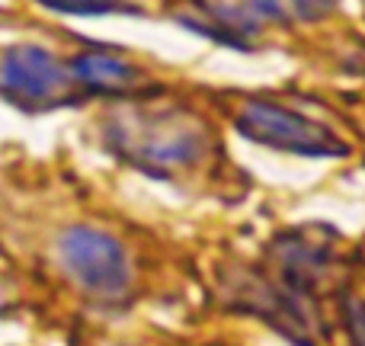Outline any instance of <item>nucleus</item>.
<instances>
[{"label": "nucleus", "instance_id": "f257e3e1", "mask_svg": "<svg viewBox=\"0 0 365 346\" xmlns=\"http://www.w3.org/2000/svg\"><path fill=\"white\" fill-rule=\"evenodd\" d=\"M237 128L247 138L259 141L269 148H282V151L295 154H340L343 145L336 141L334 132L321 126V122L308 119V116L285 109L272 100H250L240 103L237 109Z\"/></svg>", "mask_w": 365, "mask_h": 346}, {"label": "nucleus", "instance_id": "f03ea898", "mask_svg": "<svg viewBox=\"0 0 365 346\" xmlns=\"http://www.w3.org/2000/svg\"><path fill=\"white\" fill-rule=\"evenodd\" d=\"M61 260L71 276L96 295H119L128 285V260L119 240L93 228H74L61 240Z\"/></svg>", "mask_w": 365, "mask_h": 346}, {"label": "nucleus", "instance_id": "7ed1b4c3", "mask_svg": "<svg viewBox=\"0 0 365 346\" xmlns=\"http://www.w3.org/2000/svg\"><path fill=\"white\" fill-rule=\"evenodd\" d=\"M125 145L141 164L154 167H189L202 158L205 138L189 119L177 116H160V119H138V126L125 128Z\"/></svg>", "mask_w": 365, "mask_h": 346}, {"label": "nucleus", "instance_id": "20e7f679", "mask_svg": "<svg viewBox=\"0 0 365 346\" xmlns=\"http://www.w3.org/2000/svg\"><path fill=\"white\" fill-rule=\"evenodd\" d=\"M4 87L26 106H55L64 96V71L48 51L26 45L6 55Z\"/></svg>", "mask_w": 365, "mask_h": 346}, {"label": "nucleus", "instance_id": "39448f33", "mask_svg": "<svg viewBox=\"0 0 365 346\" xmlns=\"http://www.w3.org/2000/svg\"><path fill=\"white\" fill-rule=\"evenodd\" d=\"M74 74L96 90H122L135 81V68L113 55H81L74 61Z\"/></svg>", "mask_w": 365, "mask_h": 346}, {"label": "nucleus", "instance_id": "423d86ee", "mask_svg": "<svg viewBox=\"0 0 365 346\" xmlns=\"http://www.w3.org/2000/svg\"><path fill=\"white\" fill-rule=\"evenodd\" d=\"M250 6L259 16L292 23V19H317L334 6V0H250Z\"/></svg>", "mask_w": 365, "mask_h": 346}, {"label": "nucleus", "instance_id": "0eeeda50", "mask_svg": "<svg viewBox=\"0 0 365 346\" xmlns=\"http://www.w3.org/2000/svg\"><path fill=\"white\" fill-rule=\"evenodd\" d=\"M42 4L55 6L61 13H109L122 4V0H42Z\"/></svg>", "mask_w": 365, "mask_h": 346}, {"label": "nucleus", "instance_id": "6e6552de", "mask_svg": "<svg viewBox=\"0 0 365 346\" xmlns=\"http://www.w3.org/2000/svg\"><path fill=\"white\" fill-rule=\"evenodd\" d=\"M346 327L353 337V346H365V308L362 305H349L346 308Z\"/></svg>", "mask_w": 365, "mask_h": 346}]
</instances>
